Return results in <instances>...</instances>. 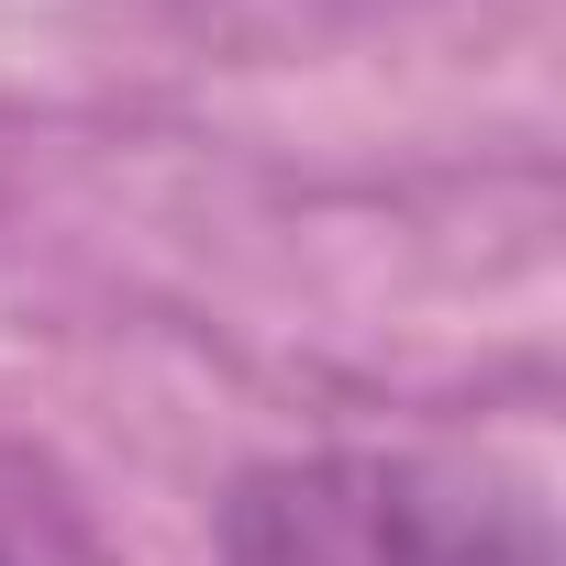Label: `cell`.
I'll use <instances>...</instances> for the list:
<instances>
[{"label":"cell","mask_w":566,"mask_h":566,"mask_svg":"<svg viewBox=\"0 0 566 566\" xmlns=\"http://www.w3.org/2000/svg\"><path fill=\"white\" fill-rule=\"evenodd\" d=\"M222 566H566L522 467L455 444H323L244 467Z\"/></svg>","instance_id":"6da1fadb"},{"label":"cell","mask_w":566,"mask_h":566,"mask_svg":"<svg viewBox=\"0 0 566 566\" xmlns=\"http://www.w3.org/2000/svg\"><path fill=\"white\" fill-rule=\"evenodd\" d=\"M0 566H101V533L78 511V489L0 433Z\"/></svg>","instance_id":"7a4b0ae2"}]
</instances>
